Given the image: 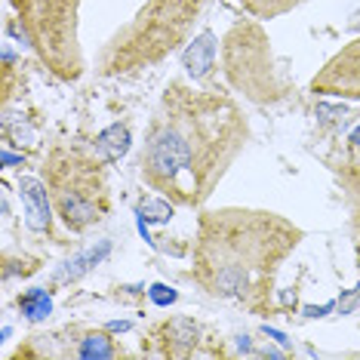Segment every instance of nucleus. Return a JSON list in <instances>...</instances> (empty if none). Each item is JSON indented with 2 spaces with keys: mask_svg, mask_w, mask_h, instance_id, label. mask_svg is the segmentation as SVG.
<instances>
[{
  "mask_svg": "<svg viewBox=\"0 0 360 360\" xmlns=\"http://www.w3.org/2000/svg\"><path fill=\"white\" fill-rule=\"evenodd\" d=\"M247 142V114L231 96L173 80L145 133L139 176L176 207L198 210L212 198Z\"/></svg>",
  "mask_w": 360,
  "mask_h": 360,
  "instance_id": "nucleus-1",
  "label": "nucleus"
},
{
  "mask_svg": "<svg viewBox=\"0 0 360 360\" xmlns=\"http://www.w3.org/2000/svg\"><path fill=\"white\" fill-rule=\"evenodd\" d=\"M299 225L268 210L222 207L198 216L191 277L216 299L268 314L274 308L277 271L302 243Z\"/></svg>",
  "mask_w": 360,
  "mask_h": 360,
  "instance_id": "nucleus-2",
  "label": "nucleus"
},
{
  "mask_svg": "<svg viewBox=\"0 0 360 360\" xmlns=\"http://www.w3.org/2000/svg\"><path fill=\"white\" fill-rule=\"evenodd\" d=\"M207 0H145V6L114 34L99 56V75L117 77L151 68L188 40Z\"/></svg>",
  "mask_w": 360,
  "mask_h": 360,
  "instance_id": "nucleus-3",
  "label": "nucleus"
},
{
  "mask_svg": "<svg viewBox=\"0 0 360 360\" xmlns=\"http://www.w3.org/2000/svg\"><path fill=\"white\" fill-rule=\"evenodd\" d=\"M44 182L56 216L68 231H86L108 216V182L99 151L89 154L77 145H56L46 158Z\"/></svg>",
  "mask_w": 360,
  "mask_h": 360,
  "instance_id": "nucleus-4",
  "label": "nucleus"
},
{
  "mask_svg": "<svg viewBox=\"0 0 360 360\" xmlns=\"http://www.w3.org/2000/svg\"><path fill=\"white\" fill-rule=\"evenodd\" d=\"M19 37L34 50L53 77L75 84L84 75V50L77 37L80 0H13Z\"/></svg>",
  "mask_w": 360,
  "mask_h": 360,
  "instance_id": "nucleus-5",
  "label": "nucleus"
},
{
  "mask_svg": "<svg viewBox=\"0 0 360 360\" xmlns=\"http://www.w3.org/2000/svg\"><path fill=\"white\" fill-rule=\"evenodd\" d=\"M222 65L228 84L256 105H274L290 93V84L271 53V40L259 22H237L228 31L222 44Z\"/></svg>",
  "mask_w": 360,
  "mask_h": 360,
  "instance_id": "nucleus-6",
  "label": "nucleus"
},
{
  "mask_svg": "<svg viewBox=\"0 0 360 360\" xmlns=\"http://www.w3.org/2000/svg\"><path fill=\"white\" fill-rule=\"evenodd\" d=\"M311 93L339 96V99H360V37L339 50L311 80Z\"/></svg>",
  "mask_w": 360,
  "mask_h": 360,
  "instance_id": "nucleus-7",
  "label": "nucleus"
},
{
  "mask_svg": "<svg viewBox=\"0 0 360 360\" xmlns=\"http://www.w3.org/2000/svg\"><path fill=\"white\" fill-rule=\"evenodd\" d=\"M46 182H37V179H19V194L22 203H25V222L31 231H46L53 228V216H50V198H46Z\"/></svg>",
  "mask_w": 360,
  "mask_h": 360,
  "instance_id": "nucleus-8",
  "label": "nucleus"
},
{
  "mask_svg": "<svg viewBox=\"0 0 360 360\" xmlns=\"http://www.w3.org/2000/svg\"><path fill=\"white\" fill-rule=\"evenodd\" d=\"M160 339L163 348L160 354H173V357H188L198 345V323L188 317H173L160 326Z\"/></svg>",
  "mask_w": 360,
  "mask_h": 360,
  "instance_id": "nucleus-9",
  "label": "nucleus"
},
{
  "mask_svg": "<svg viewBox=\"0 0 360 360\" xmlns=\"http://www.w3.org/2000/svg\"><path fill=\"white\" fill-rule=\"evenodd\" d=\"M182 65L194 80L210 77L212 65H216V34H212V31H203L200 37H194L191 44H188V50L182 53Z\"/></svg>",
  "mask_w": 360,
  "mask_h": 360,
  "instance_id": "nucleus-10",
  "label": "nucleus"
},
{
  "mask_svg": "<svg viewBox=\"0 0 360 360\" xmlns=\"http://www.w3.org/2000/svg\"><path fill=\"white\" fill-rule=\"evenodd\" d=\"M68 354L75 357H84V360H93V357H120L124 354V348L114 345V339L108 333L102 330H84L77 339V345L68 351Z\"/></svg>",
  "mask_w": 360,
  "mask_h": 360,
  "instance_id": "nucleus-11",
  "label": "nucleus"
},
{
  "mask_svg": "<svg viewBox=\"0 0 360 360\" xmlns=\"http://www.w3.org/2000/svg\"><path fill=\"white\" fill-rule=\"evenodd\" d=\"M127 148H129V129L120 124L105 129V133L96 139V151H99L105 160H117L120 154H127Z\"/></svg>",
  "mask_w": 360,
  "mask_h": 360,
  "instance_id": "nucleus-12",
  "label": "nucleus"
},
{
  "mask_svg": "<svg viewBox=\"0 0 360 360\" xmlns=\"http://www.w3.org/2000/svg\"><path fill=\"white\" fill-rule=\"evenodd\" d=\"M240 4H243V10L250 15H256V19H277V15L296 10L305 0H240Z\"/></svg>",
  "mask_w": 360,
  "mask_h": 360,
  "instance_id": "nucleus-13",
  "label": "nucleus"
},
{
  "mask_svg": "<svg viewBox=\"0 0 360 360\" xmlns=\"http://www.w3.org/2000/svg\"><path fill=\"white\" fill-rule=\"evenodd\" d=\"M19 311L28 317V321H44V317L53 311V302L44 290H28L19 296Z\"/></svg>",
  "mask_w": 360,
  "mask_h": 360,
  "instance_id": "nucleus-14",
  "label": "nucleus"
},
{
  "mask_svg": "<svg viewBox=\"0 0 360 360\" xmlns=\"http://www.w3.org/2000/svg\"><path fill=\"white\" fill-rule=\"evenodd\" d=\"M139 216H142L145 222H167V219L173 216V207H169L167 198H163V200L148 198V200L139 203Z\"/></svg>",
  "mask_w": 360,
  "mask_h": 360,
  "instance_id": "nucleus-15",
  "label": "nucleus"
},
{
  "mask_svg": "<svg viewBox=\"0 0 360 360\" xmlns=\"http://www.w3.org/2000/svg\"><path fill=\"white\" fill-rule=\"evenodd\" d=\"M151 299L158 302V305H169V302H176V292L169 290V286H163V283H154L151 286Z\"/></svg>",
  "mask_w": 360,
  "mask_h": 360,
  "instance_id": "nucleus-16",
  "label": "nucleus"
},
{
  "mask_svg": "<svg viewBox=\"0 0 360 360\" xmlns=\"http://www.w3.org/2000/svg\"><path fill=\"white\" fill-rule=\"evenodd\" d=\"M351 145H354V148L360 151V127L354 129V133H351Z\"/></svg>",
  "mask_w": 360,
  "mask_h": 360,
  "instance_id": "nucleus-17",
  "label": "nucleus"
}]
</instances>
